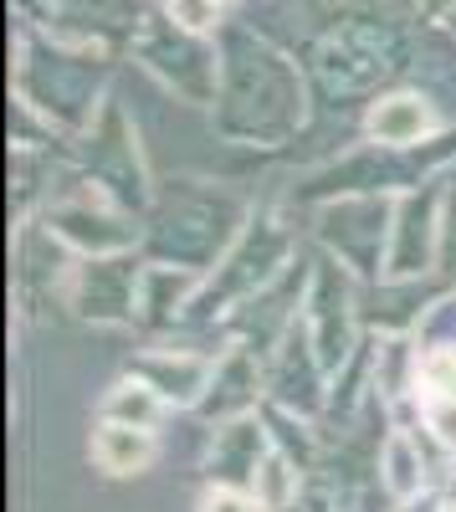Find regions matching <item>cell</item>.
<instances>
[{
	"mask_svg": "<svg viewBox=\"0 0 456 512\" xmlns=\"http://www.w3.org/2000/svg\"><path fill=\"white\" fill-rule=\"evenodd\" d=\"M308 123V72L252 26L221 31L216 128L231 144L277 149Z\"/></svg>",
	"mask_w": 456,
	"mask_h": 512,
	"instance_id": "cell-1",
	"label": "cell"
},
{
	"mask_svg": "<svg viewBox=\"0 0 456 512\" xmlns=\"http://www.w3.org/2000/svg\"><path fill=\"white\" fill-rule=\"evenodd\" d=\"M41 231L52 241H62L77 262L134 256V246L144 241V226H139L134 210L88 175H77L72 185H62L47 205H41Z\"/></svg>",
	"mask_w": 456,
	"mask_h": 512,
	"instance_id": "cell-2",
	"label": "cell"
},
{
	"mask_svg": "<svg viewBox=\"0 0 456 512\" xmlns=\"http://www.w3.org/2000/svg\"><path fill=\"white\" fill-rule=\"evenodd\" d=\"M129 52L175 103L216 108V98H221V36H195V31L175 26L164 11H149L139 21V31L129 36Z\"/></svg>",
	"mask_w": 456,
	"mask_h": 512,
	"instance_id": "cell-3",
	"label": "cell"
},
{
	"mask_svg": "<svg viewBox=\"0 0 456 512\" xmlns=\"http://www.w3.org/2000/svg\"><path fill=\"white\" fill-rule=\"evenodd\" d=\"M395 226V195H339L318 205V241L323 256L349 277H385V251Z\"/></svg>",
	"mask_w": 456,
	"mask_h": 512,
	"instance_id": "cell-4",
	"label": "cell"
},
{
	"mask_svg": "<svg viewBox=\"0 0 456 512\" xmlns=\"http://www.w3.org/2000/svg\"><path fill=\"white\" fill-rule=\"evenodd\" d=\"M441 241H446V185L426 180V190H400L380 282H421V277H431L441 267Z\"/></svg>",
	"mask_w": 456,
	"mask_h": 512,
	"instance_id": "cell-5",
	"label": "cell"
},
{
	"mask_svg": "<svg viewBox=\"0 0 456 512\" xmlns=\"http://www.w3.org/2000/svg\"><path fill=\"white\" fill-rule=\"evenodd\" d=\"M364 144H375L385 154H421L446 134V113L426 88H385L364 103L359 113Z\"/></svg>",
	"mask_w": 456,
	"mask_h": 512,
	"instance_id": "cell-6",
	"label": "cell"
},
{
	"mask_svg": "<svg viewBox=\"0 0 456 512\" xmlns=\"http://www.w3.org/2000/svg\"><path fill=\"white\" fill-rule=\"evenodd\" d=\"M139 282H144V262H134V256L77 262L67 282V303L98 328H118L139 318Z\"/></svg>",
	"mask_w": 456,
	"mask_h": 512,
	"instance_id": "cell-7",
	"label": "cell"
},
{
	"mask_svg": "<svg viewBox=\"0 0 456 512\" xmlns=\"http://www.w3.org/2000/svg\"><path fill=\"white\" fill-rule=\"evenodd\" d=\"M216 369H221V349H190V344H149L129 359V374L149 379L175 410H200L211 400Z\"/></svg>",
	"mask_w": 456,
	"mask_h": 512,
	"instance_id": "cell-8",
	"label": "cell"
},
{
	"mask_svg": "<svg viewBox=\"0 0 456 512\" xmlns=\"http://www.w3.org/2000/svg\"><path fill=\"white\" fill-rule=\"evenodd\" d=\"M277 446V436L267 431L262 410L252 415H236V420H221L211 425V451H205V472H211V482H226V487H246L252 492V477L262 456Z\"/></svg>",
	"mask_w": 456,
	"mask_h": 512,
	"instance_id": "cell-9",
	"label": "cell"
},
{
	"mask_svg": "<svg viewBox=\"0 0 456 512\" xmlns=\"http://www.w3.org/2000/svg\"><path fill=\"white\" fill-rule=\"evenodd\" d=\"M375 472H380V487L385 497L400 507V502H416L426 492H436V466H431V441L416 431V425H390L380 436V451H375Z\"/></svg>",
	"mask_w": 456,
	"mask_h": 512,
	"instance_id": "cell-10",
	"label": "cell"
},
{
	"mask_svg": "<svg viewBox=\"0 0 456 512\" xmlns=\"http://www.w3.org/2000/svg\"><path fill=\"white\" fill-rule=\"evenodd\" d=\"M159 451H164L159 431H139V425H118V420H98V415H93L88 461L98 466L103 477H113V482H134V477L154 472Z\"/></svg>",
	"mask_w": 456,
	"mask_h": 512,
	"instance_id": "cell-11",
	"label": "cell"
},
{
	"mask_svg": "<svg viewBox=\"0 0 456 512\" xmlns=\"http://www.w3.org/2000/svg\"><path fill=\"white\" fill-rule=\"evenodd\" d=\"M98 420H118V425H139V431H164V420L175 415V405L164 400L149 379H139V374H129L123 369L108 390L98 395V410H93Z\"/></svg>",
	"mask_w": 456,
	"mask_h": 512,
	"instance_id": "cell-12",
	"label": "cell"
},
{
	"mask_svg": "<svg viewBox=\"0 0 456 512\" xmlns=\"http://www.w3.org/2000/svg\"><path fill=\"white\" fill-rule=\"evenodd\" d=\"M303 472H308V466L293 451L272 446L262 456V466H257V477H252V497L262 502V512H298V502H303Z\"/></svg>",
	"mask_w": 456,
	"mask_h": 512,
	"instance_id": "cell-13",
	"label": "cell"
},
{
	"mask_svg": "<svg viewBox=\"0 0 456 512\" xmlns=\"http://www.w3.org/2000/svg\"><path fill=\"white\" fill-rule=\"evenodd\" d=\"M159 11L175 26L195 31V36H221L226 31V11L216 6V0H159Z\"/></svg>",
	"mask_w": 456,
	"mask_h": 512,
	"instance_id": "cell-14",
	"label": "cell"
},
{
	"mask_svg": "<svg viewBox=\"0 0 456 512\" xmlns=\"http://www.w3.org/2000/svg\"><path fill=\"white\" fill-rule=\"evenodd\" d=\"M195 512H262V502L246 487H226V482H205Z\"/></svg>",
	"mask_w": 456,
	"mask_h": 512,
	"instance_id": "cell-15",
	"label": "cell"
},
{
	"mask_svg": "<svg viewBox=\"0 0 456 512\" xmlns=\"http://www.w3.org/2000/svg\"><path fill=\"white\" fill-rule=\"evenodd\" d=\"M416 16L426 26H451L456 21V0H416Z\"/></svg>",
	"mask_w": 456,
	"mask_h": 512,
	"instance_id": "cell-16",
	"label": "cell"
},
{
	"mask_svg": "<svg viewBox=\"0 0 456 512\" xmlns=\"http://www.w3.org/2000/svg\"><path fill=\"white\" fill-rule=\"evenodd\" d=\"M216 6H221V11H226V16H231V11H236V6H246V0H216Z\"/></svg>",
	"mask_w": 456,
	"mask_h": 512,
	"instance_id": "cell-17",
	"label": "cell"
},
{
	"mask_svg": "<svg viewBox=\"0 0 456 512\" xmlns=\"http://www.w3.org/2000/svg\"><path fill=\"white\" fill-rule=\"evenodd\" d=\"M446 512H456V497H446Z\"/></svg>",
	"mask_w": 456,
	"mask_h": 512,
	"instance_id": "cell-18",
	"label": "cell"
}]
</instances>
